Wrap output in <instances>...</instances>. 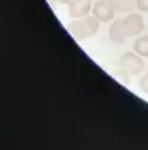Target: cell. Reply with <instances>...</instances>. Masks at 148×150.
Listing matches in <instances>:
<instances>
[{"mask_svg": "<svg viewBox=\"0 0 148 150\" xmlns=\"http://www.w3.org/2000/svg\"><path fill=\"white\" fill-rule=\"evenodd\" d=\"M139 88H140V90L143 93L148 95V72L144 73L143 76L140 78V81H139Z\"/></svg>", "mask_w": 148, "mask_h": 150, "instance_id": "obj_9", "label": "cell"}, {"mask_svg": "<svg viewBox=\"0 0 148 150\" xmlns=\"http://www.w3.org/2000/svg\"><path fill=\"white\" fill-rule=\"evenodd\" d=\"M123 24L126 27V32L129 37H137L142 33L144 28L143 17L140 13H128L123 18Z\"/></svg>", "mask_w": 148, "mask_h": 150, "instance_id": "obj_4", "label": "cell"}, {"mask_svg": "<svg viewBox=\"0 0 148 150\" xmlns=\"http://www.w3.org/2000/svg\"><path fill=\"white\" fill-rule=\"evenodd\" d=\"M91 13L95 18H97V20L100 23H108V21L114 19L115 10L108 1H104V0H96V1L92 4Z\"/></svg>", "mask_w": 148, "mask_h": 150, "instance_id": "obj_3", "label": "cell"}, {"mask_svg": "<svg viewBox=\"0 0 148 150\" xmlns=\"http://www.w3.org/2000/svg\"><path fill=\"white\" fill-rule=\"evenodd\" d=\"M104 1H107V0H104Z\"/></svg>", "mask_w": 148, "mask_h": 150, "instance_id": "obj_12", "label": "cell"}, {"mask_svg": "<svg viewBox=\"0 0 148 150\" xmlns=\"http://www.w3.org/2000/svg\"><path fill=\"white\" fill-rule=\"evenodd\" d=\"M136 8L141 12L148 13V0H136Z\"/></svg>", "mask_w": 148, "mask_h": 150, "instance_id": "obj_10", "label": "cell"}, {"mask_svg": "<svg viewBox=\"0 0 148 150\" xmlns=\"http://www.w3.org/2000/svg\"><path fill=\"white\" fill-rule=\"evenodd\" d=\"M91 8H92L91 0H72L69 4L68 13L72 19H80L88 16Z\"/></svg>", "mask_w": 148, "mask_h": 150, "instance_id": "obj_5", "label": "cell"}, {"mask_svg": "<svg viewBox=\"0 0 148 150\" xmlns=\"http://www.w3.org/2000/svg\"><path fill=\"white\" fill-rule=\"evenodd\" d=\"M133 49L139 56L148 58V34L137 35V38L133 43Z\"/></svg>", "mask_w": 148, "mask_h": 150, "instance_id": "obj_8", "label": "cell"}, {"mask_svg": "<svg viewBox=\"0 0 148 150\" xmlns=\"http://www.w3.org/2000/svg\"><path fill=\"white\" fill-rule=\"evenodd\" d=\"M120 66L121 70L126 71L128 74H139L144 69L143 57L139 56L135 51L126 52L120 58Z\"/></svg>", "mask_w": 148, "mask_h": 150, "instance_id": "obj_2", "label": "cell"}, {"mask_svg": "<svg viewBox=\"0 0 148 150\" xmlns=\"http://www.w3.org/2000/svg\"><path fill=\"white\" fill-rule=\"evenodd\" d=\"M107 1L120 13H129L136 7V0H107Z\"/></svg>", "mask_w": 148, "mask_h": 150, "instance_id": "obj_7", "label": "cell"}, {"mask_svg": "<svg viewBox=\"0 0 148 150\" xmlns=\"http://www.w3.org/2000/svg\"><path fill=\"white\" fill-rule=\"evenodd\" d=\"M100 21L94 16H85L78 20H72L68 24V30L77 42L85 40L95 35L98 31Z\"/></svg>", "mask_w": 148, "mask_h": 150, "instance_id": "obj_1", "label": "cell"}, {"mask_svg": "<svg viewBox=\"0 0 148 150\" xmlns=\"http://www.w3.org/2000/svg\"><path fill=\"white\" fill-rule=\"evenodd\" d=\"M109 38L115 44H122L128 38L126 27L123 24V18L115 20L109 27Z\"/></svg>", "mask_w": 148, "mask_h": 150, "instance_id": "obj_6", "label": "cell"}, {"mask_svg": "<svg viewBox=\"0 0 148 150\" xmlns=\"http://www.w3.org/2000/svg\"><path fill=\"white\" fill-rule=\"evenodd\" d=\"M72 0H59V3H63V4H70Z\"/></svg>", "mask_w": 148, "mask_h": 150, "instance_id": "obj_11", "label": "cell"}]
</instances>
